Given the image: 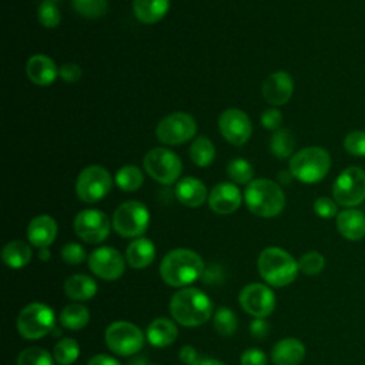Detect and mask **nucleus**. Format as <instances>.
<instances>
[{
    "instance_id": "f704fd0d",
    "label": "nucleus",
    "mask_w": 365,
    "mask_h": 365,
    "mask_svg": "<svg viewBox=\"0 0 365 365\" xmlns=\"http://www.w3.org/2000/svg\"><path fill=\"white\" fill-rule=\"evenodd\" d=\"M74 10L86 19H100L107 13V0H71Z\"/></svg>"
},
{
    "instance_id": "4c0bfd02",
    "label": "nucleus",
    "mask_w": 365,
    "mask_h": 365,
    "mask_svg": "<svg viewBox=\"0 0 365 365\" xmlns=\"http://www.w3.org/2000/svg\"><path fill=\"white\" fill-rule=\"evenodd\" d=\"M37 19L43 27L54 29L60 24L61 14L54 1L44 0L40 3L38 9H37Z\"/></svg>"
},
{
    "instance_id": "c03bdc74",
    "label": "nucleus",
    "mask_w": 365,
    "mask_h": 365,
    "mask_svg": "<svg viewBox=\"0 0 365 365\" xmlns=\"http://www.w3.org/2000/svg\"><path fill=\"white\" fill-rule=\"evenodd\" d=\"M240 361H241V365H267V356L264 351L257 348L245 349Z\"/></svg>"
},
{
    "instance_id": "3c124183",
    "label": "nucleus",
    "mask_w": 365,
    "mask_h": 365,
    "mask_svg": "<svg viewBox=\"0 0 365 365\" xmlns=\"http://www.w3.org/2000/svg\"><path fill=\"white\" fill-rule=\"evenodd\" d=\"M38 258L41 261H48L50 259V251L47 248H40L38 251Z\"/></svg>"
},
{
    "instance_id": "4468645a",
    "label": "nucleus",
    "mask_w": 365,
    "mask_h": 365,
    "mask_svg": "<svg viewBox=\"0 0 365 365\" xmlns=\"http://www.w3.org/2000/svg\"><path fill=\"white\" fill-rule=\"evenodd\" d=\"M238 301L244 311L255 318H265L275 308V295L272 289L259 282L245 285L240 292Z\"/></svg>"
},
{
    "instance_id": "864d4df0",
    "label": "nucleus",
    "mask_w": 365,
    "mask_h": 365,
    "mask_svg": "<svg viewBox=\"0 0 365 365\" xmlns=\"http://www.w3.org/2000/svg\"><path fill=\"white\" fill-rule=\"evenodd\" d=\"M128 365H144V359L143 358H135Z\"/></svg>"
},
{
    "instance_id": "37998d69",
    "label": "nucleus",
    "mask_w": 365,
    "mask_h": 365,
    "mask_svg": "<svg viewBox=\"0 0 365 365\" xmlns=\"http://www.w3.org/2000/svg\"><path fill=\"white\" fill-rule=\"evenodd\" d=\"M282 123V114L278 108H267L262 111L261 114V124L267 128V130H272L277 131L279 128Z\"/></svg>"
},
{
    "instance_id": "473e14b6",
    "label": "nucleus",
    "mask_w": 365,
    "mask_h": 365,
    "mask_svg": "<svg viewBox=\"0 0 365 365\" xmlns=\"http://www.w3.org/2000/svg\"><path fill=\"white\" fill-rule=\"evenodd\" d=\"M80 348L76 339L63 338L53 348V358L58 365H71L78 356Z\"/></svg>"
},
{
    "instance_id": "cd10ccee",
    "label": "nucleus",
    "mask_w": 365,
    "mask_h": 365,
    "mask_svg": "<svg viewBox=\"0 0 365 365\" xmlns=\"http://www.w3.org/2000/svg\"><path fill=\"white\" fill-rule=\"evenodd\" d=\"M31 257H33V251H31L30 245L20 240L7 242L1 251L3 262L10 268L26 267L30 262Z\"/></svg>"
},
{
    "instance_id": "603ef678",
    "label": "nucleus",
    "mask_w": 365,
    "mask_h": 365,
    "mask_svg": "<svg viewBox=\"0 0 365 365\" xmlns=\"http://www.w3.org/2000/svg\"><path fill=\"white\" fill-rule=\"evenodd\" d=\"M291 177H292V174H291V171L289 173H279V180L282 181V182H289V180H291Z\"/></svg>"
},
{
    "instance_id": "c85d7f7f",
    "label": "nucleus",
    "mask_w": 365,
    "mask_h": 365,
    "mask_svg": "<svg viewBox=\"0 0 365 365\" xmlns=\"http://www.w3.org/2000/svg\"><path fill=\"white\" fill-rule=\"evenodd\" d=\"M90 312L81 304H71L63 308L60 312V324L71 331H78L88 324Z\"/></svg>"
},
{
    "instance_id": "6ab92c4d",
    "label": "nucleus",
    "mask_w": 365,
    "mask_h": 365,
    "mask_svg": "<svg viewBox=\"0 0 365 365\" xmlns=\"http://www.w3.org/2000/svg\"><path fill=\"white\" fill-rule=\"evenodd\" d=\"M58 70L56 63L46 54H34L26 63V74L29 80L40 87H46L54 83Z\"/></svg>"
},
{
    "instance_id": "c756f323",
    "label": "nucleus",
    "mask_w": 365,
    "mask_h": 365,
    "mask_svg": "<svg viewBox=\"0 0 365 365\" xmlns=\"http://www.w3.org/2000/svg\"><path fill=\"white\" fill-rule=\"evenodd\" d=\"M190 158L198 167H208L215 158L212 141L205 135L197 137L190 145Z\"/></svg>"
},
{
    "instance_id": "a19ab883",
    "label": "nucleus",
    "mask_w": 365,
    "mask_h": 365,
    "mask_svg": "<svg viewBox=\"0 0 365 365\" xmlns=\"http://www.w3.org/2000/svg\"><path fill=\"white\" fill-rule=\"evenodd\" d=\"M61 258L70 265H77L86 259V251L80 244L70 242L61 248Z\"/></svg>"
},
{
    "instance_id": "7c9ffc66",
    "label": "nucleus",
    "mask_w": 365,
    "mask_h": 365,
    "mask_svg": "<svg viewBox=\"0 0 365 365\" xmlns=\"http://www.w3.org/2000/svg\"><path fill=\"white\" fill-rule=\"evenodd\" d=\"M115 184L120 190L125 192H133L137 191L143 182H144V175L141 170L133 164L121 167L117 174H115Z\"/></svg>"
},
{
    "instance_id": "a211bd4d",
    "label": "nucleus",
    "mask_w": 365,
    "mask_h": 365,
    "mask_svg": "<svg viewBox=\"0 0 365 365\" xmlns=\"http://www.w3.org/2000/svg\"><path fill=\"white\" fill-rule=\"evenodd\" d=\"M241 191L232 182H220L212 187L208 194V205L210 208L221 215L231 214L238 210L241 205Z\"/></svg>"
},
{
    "instance_id": "e433bc0d",
    "label": "nucleus",
    "mask_w": 365,
    "mask_h": 365,
    "mask_svg": "<svg viewBox=\"0 0 365 365\" xmlns=\"http://www.w3.org/2000/svg\"><path fill=\"white\" fill-rule=\"evenodd\" d=\"M237 317L235 314L227 308L221 307L218 311L214 314V329L221 334V335H232L237 329Z\"/></svg>"
},
{
    "instance_id": "9d476101",
    "label": "nucleus",
    "mask_w": 365,
    "mask_h": 365,
    "mask_svg": "<svg viewBox=\"0 0 365 365\" xmlns=\"http://www.w3.org/2000/svg\"><path fill=\"white\" fill-rule=\"evenodd\" d=\"M113 187L111 174L101 165H88L77 177L76 194L87 204L103 200Z\"/></svg>"
},
{
    "instance_id": "423d86ee",
    "label": "nucleus",
    "mask_w": 365,
    "mask_h": 365,
    "mask_svg": "<svg viewBox=\"0 0 365 365\" xmlns=\"http://www.w3.org/2000/svg\"><path fill=\"white\" fill-rule=\"evenodd\" d=\"M148 224V208L140 201H125L113 214L114 231L125 238H138L147 231Z\"/></svg>"
},
{
    "instance_id": "1a4fd4ad",
    "label": "nucleus",
    "mask_w": 365,
    "mask_h": 365,
    "mask_svg": "<svg viewBox=\"0 0 365 365\" xmlns=\"http://www.w3.org/2000/svg\"><path fill=\"white\" fill-rule=\"evenodd\" d=\"M332 197L342 207H355L365 200V171L361 167H348L335 178Z\"/></svg>"
},
{
    "instance_id": "aec40b11",
    "label": "nucleus",
    "mask_w": 365,
    "mask_h": 365,
    "mask_svg": "<svg viewBox=\"0 0 365 365\" xmlns=\"http://www.w3.org/2000/svg\"><path fill=\"white\" fill-rule=\"evenodd\" d=\"M57 235V222L50 215L34 217L27 227V238L37 248H47Z\"/></svg>"
},
{
    "instance_id": "39448f33",
    "label": "nucleus",
    "mask_w": 365,
    "mask_h": 365,
    "mask_svg": "<svg viewBox=\"0 0 365 365\" xmlns=\"http://www.w3.org/2000/svg\"><path fill=\"white\" fill-rule=\"evenodd\" d=\"M331 157L322 147H307L292 154L289 171L292 177L305 184L321 181L329 171Z\"/></svg>"
},
{
    "instance_id": "a18cd8bd",
    "label": "nucleus",
    "mask_w": 365,
    "mask_h": 365,
    "mask_svg": "<svg viewBox=\"0 0 365 365\" xmlns=\"http://www.w3.org/2000/svg\"><path fill=\"white\" fill-rule=\"evenodd\" d=\"M60 77L67 83H76L81 77V68L76 63H66L58 70Z\"/></svg>"
},
{
    "instance_id": "b1692460",
    "label": "nucleus",
    "mask_w": 365,
    "mask_h": 365,
    "mask_svg": "<svg viewBox=\"0 0 365 365\" xmlns=\"http://www.w3.org/2000/svg\"><path fill=\"white\" fill-rule=\"evenodd\" d=\"M155 257V247L151 240L138 237L133 240L125 250V259L133 268L148 267Z\"/></svg>"
},
{
    "instance_id": "20e7f679",
    "label": "nucleus",
    "mask_w": 365,
    "mask_h": 365,
    "mask_svg": "<svg viewBox=\"0 0 365 365\" xmlns=\"http://www.w3.org/2000/svg\"><path fill=\"white\" fill-rule=\"evenodd\" d=\"M258 271L267 284L281 288L297 278L299 268L289 252L278 247H268L258 257Z\"/></svg>"
},
{
    "instance_id": "49530a36",
    "label": "nucleus",
    "mask_w": 365,
    "mask_h": 365,
    "mask_svg": "<svg viewBox=\"0 0 365 365\" xmlns=\"http://www.w3.org/2000/svg\"><path fill=\"white\" fill-rule=\"evenodd\" d=\"M250 332L252 336L261 339L265 338L269 332V325L264 318H255L254 321H251L250 324Z\"/></svg>"
},
{
    "instance_id": "393cba45",
    "label": "nucleus",
    "mask_w": 365,
    "mask_h": 365,
    "mask_svg": "<svg viewBox=\"0 0 365 365\" xmlns=\"http://www.w3.org/2000/svg\"><path fill=\"white\" fill-rule=\"evenodd\" d=\"M178 335L175 324L168 318H155L147 327V339L153 346L164 348L171 345Z\"/></svg>"
},
{
    "instance_id": "7ed1b4c3",
    "label": "nucleus",
    "mask_w": 365,
    "mask_h": 365,
    "mask_svg": "<svg viewBox=\"0 0 365 365\" xmlns=\"http://www.w3.org/2000/svg\"><path fill=\"white\" fill-rule=\"evenodd\" d=\"M244 200L247 208L262 218L277 217L285 207V194L281 187L267 178H257L247 184Z\"/></svg>"
},
{
    "instance_id": "de8ad7c7",
    "label": "nucleus",
    "mask_w": 365,
    "mask_h": 365,
    "mask_svg": "<svg viewBox=\"0 0 365 365\" xmlns=\"http://www.w3.org/2000/svg\"><path fill=\"white\" fill-rule=\"evenodd\" d=\"M180 359L187 365H192L197 361V351L192 346L185 345L180 349Z\"/></svg>"
},
{
    "instance_id": "f03ea898",
    "label": "nucleus",
    "mask_w": 365,
    "mask_h": 365,
    "mask_svg": "<svg viewBox=\"0 0 365 365\" xmlns=\"http://www.w3.org/2000/svg\"><path fill=\"white\" fill-rule=\"evenodd\" d=\"M171 317L184 327H198L212 314V304L205 292L198 288H182L170 301Z\"/></svg>"
},
{
    "instance_id": "79ce46f5",
    "label": "nucleus",
    "mask_w": 365,
    "mask_h": 365,
    "mask_svg": "<svg viewBox=\"0 0 365 365\" xmlns=\"http://www.w3.org/2000/svg\"><path fill=\"white\" fill-rule=\"evenodd\" d=\"M314 211L321 218H332L338 215L336 201L329 197H319L314 202Z\"/></svg>"
},
{
    "instance_id": "ddd939ff",
    "label": "nucleus",
    "mask_w": 365,
    "mask_h": 365,
    "mask_svg": "<svg viewBox=\"0 0 365 365\" xmlns=\"http://www.w3.org/2000/svg\"><path fill=\"white\" fill-rule=\"evenodd\" d=\"M110 230L111 222L100 210L87 208L80 211L74 218V231L77 237L90 244L103 242L110 235Z\"/></svg>"
},
{
    "instance_id": "8fccbe9b",
    "label": "nucleus",
    "mask_w": 365,
    "mask_h": 365,
    "mask_svg": "<svg viewBox=\"0 0 365 365\" xmlns=\"http://www.w3.org/2000/svg\"><path fill=\"white\" fill-rule=\"evenodd\" d=\"M192 365H225V364L214 358H205V359H197Z\"/></svg>"
},
{
    "instance_id": "ea45409f",
    "label": "nucleus",
    "mask_w": 365,
    "mask_h": 365,
    "mask_svg": "<svg viewBox=\"0 0 365 365\" xmlns=\"http://www.w3.org/2000/svg\"><path fill=\"white\" fill-rule=\"evenodd\" d=\"M344 148L346 153L355 157L365 155V131L354 130L344 138Z\"/></svg>"
},
{
    "instance_id": "9b49d317",
    "label": "nucleus",
    "mask_w": 365,
    "mask_h": 365,
    "mask_svg": "<svg viewBox=\"0 0 365 365\" xmlns=\"http://www.w3.org/2000/svg\"><path fill=\"white\" fill-rule=\"evenodd\" d=\"M104 339L108 349L121 356L137 354L144 344L143 331L127 321H115L110 324L106 329Z\"/></svg>"
},
{
    "instance_id": "f8f14e48",
    "label": "nucleus",
    "mask_w": 365,
    "mask_h": 365,
    "mask_svg": "<svg viewBox=\"0 0 365 365\" xmlns=\"http://www.w3.org/2000/svg\"><path fill=\"white\" fill-rule=\"evenodd\" d=\"M197 133V123L192 115L177 111L165 115L155 127L157 138L167 145H180L190 141Z\"/></svg>"
},
{
    "instance_id": "58836bf2",
    "label": "nucleus",
    "mask_w": 365,
    "mask_h": 365,
    "mask_svg": "<svg viewBox=\"0 0 365 365\" xmlns=\"http://www.w3.org/2000/svg\"><path fill=\"white\" fill-rule=\"evenodd\" d=\"M324 267L325 258L318 251H308L298 261V268L305 275H317L324 269Z\"/></svg>"
},
{
    "instance_id": "bb28decb",
    "label": "nucleus",
    "mask_w": 365,
    "mask_h": 365,
    "mask_svg": "<svg viewBox=\"0 0 365 365\" xmlns=\"http://www.w3.org/2000/svg\"><path fill=\"white\" fill-rule=\"evenodd\" d=\"M64 292L70 299L87 301L96 295L97 284L86 274H74L66 279Z\"/></svg>"
},
{
    "instance_id": "0eeeda50",
    "label": "nucleus",
    "mask_w": 365,
    "mask_h": 365,
    "mask_svg": "<svg viewBox=\"0 0 365 365\" xmlns=\"http://www.w3.org/2000/svg\"><path fill=\"white\" fill-rule=\"evenodd\" d=\"M147 174L160 184H174L182 171V163L180 157L164 147H155L150 150L143 160Z\"/></svg>"
},
{
    "instance_id": "4be33fe9",
    "label": "nucleus",
    "mask_w": 365,
    "mask_h": 365,
    "mask_svg": "<svg viewBox=\"0 0 365 365\" xmlns=\"http://www.w3.org/2000/svg\"><path fill=\"white\" fill-rule=\"evenodd\" d=\"M339 234L349 241H359L365 237V214L355 208H346L336 215Z\"/></svg>"
},
{
    "instance_id": "5701e85b",
    "label": "nucleus",
    "mask_w": 365,
    "mask_h": 365,
    "mask_svg": "<svg viewBox=\"0 0 365 365\" xmlns=\"http://www.w3.org/2000/svg\"><path fill=\"white\" fill-rule=\"evenodd\" d=\"M305 358V346L297 338H284L278 341L271 351V359L275 365H298Z\"/></svg>"
},
{
    "instance_id": "72a5a7b5",
    "label": "nucleus",
    "mask_w": 365,
    "mask_h": 365,
    "mask_svg": "<svg viewBox=\"0 0 365 365\" xmlns=\"http://www.w3.org/2000/svg\"><path fill=\"white\" fill-rule=\"evenodd\" d=\"M227 174L235 184H250L254 177V168L247 160L234 158L227 165Z\"/></svg>"
},
{
    "instance_id": "09e8293b",
    "label": "nucleus",
    "mask_w": 365,
    "mask_h": 365,
    "mask_svg": "<svg viewBox=\"0 0 365 365\" xmlns=\"http://www.w3.org/2000/svg\"><path fill=\"white\" fill-rule=\"evenodd\" d=\"M86 365H121V364L117 359H114L113 356L98 354V355H94Z\"/></svg>"
},
{
    "instance_id": "a878e982",
    "label": "nucleus",
    "mask_w": 365,
    "mask_h": 365,
    "mask_svg": "<svg viewBox=\"0 0 365 365\" xmlns=\"http://www.w3.org/2000/svg\"><path fill=\"white\" fill-rule=\"evenodd\" d=\"M170 0H133V11L144 24L158 23L168 11Z\"/></svg>"
},
{
    "instance_id": "2eb2a0df",
    "label": "nucleus",
    "mask_w": 365,
    "mask_h": 365,
    "mask_svg": "<svg viewBox=\"0 0 365 365\" xmlns=\"http://www.w3.org/2000/svg\"><path fill=\"white\" fill-rule=\"evenodd\" d=\"M218 128L222 137L232 145L245 144L252 135L250 117L240 108H227L218 118Z\"/></svg>"
},
{
    "instance_id": "412c9836",
    "label": "nucleus",
    "mask_w": 365,
    "mask_h": 365,
    "mask_svg": "<svg viewBox=\"0 0 365 365\" xmlns=\"http://www.w3.org/2000/svg\"><path fill=\"white\" fill-rule=\"evenodd\" d=\"M174 194L181 204L191 208L202 205L208 198L205 184L194 177H184L180 180L174 188Z\"/></svg>"
},
{
    "instance_id": "dca6fc26",
    "label": "nucleus",
    "mask_w": 365,
    "mask_h": 365,
    "mask_svg": "<svg viewBox=\"0 0 365 365\" xmlns=\"http://www.w3.org/2000/svg\"><path fill=\"white\" fill-rule=\"evenodd\" d=\"M88 268L97 277L113 281L123 275L125 268L124 257L113 247L96 248L88 257Z\"/></svg>"
},
{
    "instance_id": "2f4dec72",
    "label": "nucleus",
    "mask_w": 365,
    "mask_h": 365,
    "mask_svg": "<svg viewBox=\"0 0 365 365\" xmlns=\"http://www.w3.org/2000/svg\"><path fill=\"white\" fill-rule=\"evenodd\" d=\"M295 148V140L289 130L287 128H278L269 143V150L277 158H287L291 154H294Z\"/></svg>"
},
{
    "instance_id": "f3484780",
    "label": "nucleus",
    "mask_w": 365,
    "mask_h": 365,
    "mask_svg": "<svg viewBox=\"0 0 365 365\" xmlns=\"http://www.w3.org/2000/svg\"><path fill=\"white\" fill-rule=\"evenodd\" d=\"M261 93L264 100L272 107L284 106L294 93V80L287 71L271 73L262 83Z\"/></svg>"
},
{
    "instance_id": "f257e3e1",
    "label": "nucleus",
    "mask_w": 365,
    "mask_h": 365,
    "mask_svg": "<svg viewBox=\"0 0 365 365\" xmlns=\"http://www.w3.org/2000/svg\"><path fill=\"white\" fill-rule=\"evenodd\" d=\"M201 257L188 248L171 250L160 264V275L170 287L180 288L192 284L202 275Z\"/></svg>"
},
{
    "instance_id": "6e6552de",
    "label": "nucleus",
    "mask_w": 365,
    "mask_h": 365,
    "mask_svg": "<svg viewBox=\"0 0 365 365\" xmlns=\"http://www.w3.org/2000/svg\"><path fill=\"white\" fill-rule=\"evenodd\" d=\"M54 328L53 309L41 302L26 305L17 317V331L26 339H40Z\"/></svg>"
},
{
    "instance_id": "c9c22d12",
    "label": "nucleus",
    "mask_w": 365,
    "mask_h": 365,
    "mask_svg": "<svg viewBox=\"0 0 365 365\" xmlns=\"http://www.w3.org/2000/svg\"><path fill=\"white\" fill-rule=\"evenodd\" d=\"M54 358L43 348L30 346L20 352L17 365H53Z\"/></svg>"
}]
</instances>
